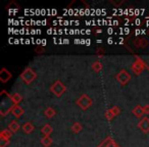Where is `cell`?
Wrapping results in <instances>:
<instances>
[{"label":"cell","instance_id":"obj_44","mask_svg":"<svg viewBox=\"0 0 149 147\" xmlns=\"http://www.w3.org/2000/svg\"><path fill=\"white\" fill-rule=\"evenodd\" d=\"M81 44H85V45H86V40L85 39H81Z\"/></svg>","mask_w":149,"mask_h":147},{"label":"cell","instance_id":"obj_42","mask_svg":"<svg viewBox=\"0 0 149 147\" xmlns=\"http://www.w3.org/2000/svg\"><path fill=\"white\" fill-rule=\"evenodd\" d=\"M51 13H52V15H56V13H57V11H56L55 9H52V10H51Z\"/></svg>","mask_w":149,"mask_h":147},{"label":"cell","instance_id":"obj_15","mask_svg":"<svg viewBox=\"0 0 149 147\" xmlns=\"http://www.w3.org/2000/svg\"><path fill=\"white\" fill-rule=\"evenodd\" d=\"M41 143L44 145L45 147H49L52 144V139L49 136H44V138H42Z\"/></svg>","mask_w":149,"mask_h":147},{"label":"cell","instance_id":"obj_37","mask_svg":"<svg viewBox=\"0 0 149 147\" xmlns=\"http://www.w3.org/2000/svg\"><path fill=\"white\" fill-rule=\"evenodd\" d=\"M46 43H47V42H46V39H42V44H41V45L42 46H45Z\"/></svg>","mask_w":149,"mask_h":147},{"label":"cell","instance_id":"obj_43","mask_svg":"<svg viewBox=\"0 0 149 147\" xmlns=\"http://www.w3.org/2000/svg\"><path fill=\"white\" fill-rule=\"evenodd\" d=\"M19 41H21V40L15 39V44H19V43H21V42H19Z\"/></svg>","mask_w":149,"mask_h":147},{"label":"cell","instance_id":"obj_41","mask_svg":"<svg viewBox=\"0 0 149 147\" xmlns=\"http://www.w3.org/2000/svg\"><path fill=\"white\" fill-rule=\"evenodd\" d=\"M85 24H86V25H87V26H90V25H92V21H86L85 22Z\"/></svg>","mask_w":149,"mask_h":147},{"label":"cell","instance_id":"obj_26","mask_svg":"<svg viewBox=\"0 0 149 147\" xmlns=\"http://www.w3.org/2000/svg\"><path fill=\"white\" fill-rule=\"evenodd\" d=\"M141 34H142V31H141L140 29L135 30V35H136V36H139V35H141Z\"/></svg>","mask_w":149,"mask_h":147},{"label":"cell","instance_id":"obj_13","mask_svg":"<svg viewBox=\"0 0 149 147\" xmlns=\"http://www.w3.org/2000/svg\"><path fill=\"white\" fill-rule=\"evenodd\" d=\"M8 128H9V131H11V133H15L17 131H19V129L21 128V126H19V124L17 122V121H13V122L9 124Z\"/></svg>","mask_w":149,"mask_h":147},{"label":"cell","instance_id":"obj_33","mask_svg":"<svg viewBox=\"0 0 149 147\" xmlns=\"http://www.w3.org/2000/svg\"><path fill=\"white\" fill-rule=\"evenodd\" d=\"M36 44H38V45H41V44H42V40L41 39H37V40H36Z\"/></svg>","mask_w":149,"mask_h":147},{"label":"cell","instance_id":"obj_34","mask_svg":"<svg viewBox=\"0 0 149 147\" xmlns=\"http://www.w3.org/2000/svg\"><path fill=\"white\" fill-rule=\"evenodd\" d=\"M90 44H91V40H90V39H86V45L89 46Z\"/></svg>","mask_w":149,"mask_h":147},{"label":"cell","instance_id":"obj_19","mask_svg":"<svg viewBox=\"0 0 149 147\" xmlns=\"http://www.w3.org/2000/svg\"><path fill=\"white\" fill-rule=\"evenodd\" d=\"M11 136V131H8V130H3L2 132H1V134H0V137L1 138H4V139H8L10 138Z\"/></svg>","mask_w":149,"mask_h":147},{"label":"cell","instance_id":"obj_49","mask_svg":"<svg viewBox=\"0 0 149 147\" xmlns=\"http://www.w3.org/2000/svg\"><path fill=\"white\" fill-rule=\"evenodd\" d=\"M146 26L147 27H149V21H146Z\"/></svg>","mask_w":149,"mask_h":147},{"label":"cell","instance_id":"obj_45","mask_svg":"<svg viewBox=\"0 0 149 147\" xmlns=\"http://www.w3.org/2000/svg\"><path fill=\"white\" fill-rule=\"evenodd\" d=\"M62 32H64L63 30H58V35H61V34H63Z\"/></svg>","mask_w":149,"mask_h":147},{"label":"cell","instance_id":"obj_27","mask_svg":"<svg viewBox=\"0 0 149 147\" xmlns=\"http://www.w3.org/2000/svg\"><path fill=\"white\" fill-rule=\"evenodd\" d=\"M47 34L48 35H52V34H54V29H48Z\"/></svg>","mask_w":149,"mask_h":147},{"label":"cell","instance_id":"obj_32","mask_svg":"<svg viewBox=\"0 0 149 147\" xmlns=\"http://www.w3.org/2000/svg\"><path fill=\"white\" fill-rule=\"evenodd\" d=\"M31 34H32V35H35V34H38V30H31Z\"/></svg>","mask_w":149,"mask_h":147},{"label":"cell","instance_id":"obj_16","mask_svg":"<svg viewBox=\"0 0 149 147\" xmlns=\"http://www.w3.org/2000/svg\"><path fill=\"white\" fill-rule=\"evenodd\" d=\"M135 45H136L137 47H145V46L147 45V40L142 39V38L137 39V40H135Z\"/></svg>","mask_w":149,"mask_h":147},{"label":"cell","instance_id":"obj_48","mask_svg":"<svg viewBox=\"0 0 149 147\" xmlns=\"http://www.w3.org/2000/svg\"><path fill=\"white\" fill-rule=\"evenodd\" d=\"M101 32H102V31L99 29V30H97V31H96V34H101Z\"/></svg>","mask_w":149,"mask_h":147},{"label":"cell","instance_id":"obj_35","mask_svg":"<svg viewBox=\"0 0 149 147\" xmlns=\"http://www.w3.org/2000/svg\"><path fill=\"white\" fill-rule=\"evenodd\" d=\"M62 41H63V44H68V43H70V40H68V38H66V39H63Z\"/></svg>","mask_w":149,"mask_h":147},{"label":"cell","instance_id":"obj_7","mask_svg":"<svg viewBox=\"0 0 149 147\" xmlns=\"http://www.w3.org/2000/svg\"><path fill=\"white\" fill-rule=\"evenodd\" d=\"M98 147H118V144L113 141V139L111 137H107L106 139H104L100 145Z\"/></svg>","mask_w":149,"mask_h":147},{"label":"cell","instance_id":"obj_20","mask_svg":"<svg viewBox=\"0 0 149 147\" xmlns=\"http://www.w3.org/2000/svg\"><path fill=\"white\" fill-rule=\"evenodd\" d=\"M72 130L74 131V133H79L80 131H82V125L80 123H74L72 127Z\"/></svg>","mask_w":149,"mask_h":147},{"label":"cell","instance_id":"obj_10","mask_svg":"<svg viewBox=\"0 0 149 147\" xmlns=\"http://www.w3.org/2000/svg\"><path fill=\"white\" fill-rule=\"evenodd\" d=\"M11 112H13V116H15L17 118H21V116H23L24 109L19 105V104H15V105L13 106V109H11Z\"/></svg>","mask_w":149,"mask_h":147},{"label":"cell","instance_id":"obj_8","mask_svg":"<svg viewBox=\"0 0 149 147\" xmlns=\"http://www.w3.org/2000/svg\"><path fill=\"white\" fill-rule=\"evenodd\" d=\"M138 128L142 130L144 133L149 132V118H143L141 122L138 124Z\"/></svg>","mask_w":149,"mask_h":147},{"label":"cell","instance_id":"obj_24","mask_svg":"<svg viewBox=\"0 0 149 147\" xmlns=\"http://www.w3.org/2000/svg\"><path fill=\"white\" fill-rule=\"evenodd\" d=\"M143 110H144V114H149V105L147 104V105H145L144 107H143Z\"/></svg>","mask_w":149,"mask_h":147},{"label":"cell","instance_id":"obj_39","mask_svg":"<svg viewBox=\"0 0 149 147\" xmlns=\"http://www.w3.org/2000/svg\"><path fill=\"white\" fill-rule=\"evenodd\" d=\"M30 43H32V41L30 39H26L25 40V44H30Z\"/></svg>","mask_w":149,"mask_h":147},{"label":"cell","instance_id":"obj_18","mask_svg":"<svg viewBox=\"0 0 149 147\" xmlns=\"http://www.w3.org/2000/svg\"><path fill=\"white\" fill-rule=\"evenodd\" d=\"M11 98H13V102H15V104H19V102L22 101V96L21 94L19 93H13L11 94Z\"/></svg>","mask_w":149,"mask_h":147},{"label":"cell","instance_id":"obj_14","mask_svg":"<svg viewBox=\"0 0 149 147\" xmlns=\"http://www.w3.org/2000/svg\"><path fill=\"white\" fill-rule=\"evenodd\" d=\"M41 132L43 133L44 136H49V135L51 134V132H52V128H51V126H49V125H48V124H46L45 126H44L43 128H42Z\"/></svg>","mask_w":149,"mask_h":147},{"label":"cell","instance_id":"obj_28","mask_svg":"<svg viewBox=\"0 0 149 147\" xmlns=\"http://www.w3.org/2000/svg\"><path fill=\"white\" fill-rule=\"evenodd\" d=\"M135 25H136V26H140L141 25V20L140 19H136V21H135Z\"/></svg>","mask_w":149,"mask_h":147},{"label":"cell","instance_id":"obj_11","mask_svg":"<svg viewBox=\"0 0 149 147\" xmlns=\"http://www.w3.org/2000/svg\"><path fill=\"white\" fill-rule=\"evenodd\" d=\"M22 129H23V131L25 133H27V134H30V133H32L34 131V126H33V124H32V123L28 122V123H26V124L23 125Z\"/></svg>","mask_w":149,"mask_h":147},{"label":"cell","instance_id":"obj_22","mask_svg":"<svg viewBox=\"0 0 149 147\" xmlns=\"http://www.w3.org/2000/svg\"><path fill=\"white\" fill-rule=\"evenodd\" d=\"M110 110V112H111V114L113 116H118V114H120V108L118 107V106H114V107H112L111 109H109Z\"/></svg>","mask_w":149,"mask_h":147},{"label":"cell","instance_id":"obj_21","mask_svg":"<svg viewBox=\"0 0 149 147\" xmlns=\"http://www.w3.org/2000/svg\"><path fill=\"white\" fill-rule=\"evenodd\" d=\"M8 144H9L8 139H4V138H1V137H0V147H5Z\"/></svg>","mask_w":149,"mask_h":147},{"label":"cell","instance_id":"obj_17","mask_svg":"<svg viewBox=\"0 0 149 147\" xmlns=\"http://www.w3.org/2000/svg\"><path fill=\"white\" fill-rule=\"evenodd\" d=\"M45 116H47V118H53L54 116H55V110L53 109L52 107H48L45 109Z\"/></svg>","mask_w":149,"mask_h":147},{"label":"cell","instance_id":"obj_2","mask_svg":"<svg viewBox=\"0 0 149 147\" xmlns=\"http://www.w3.org/2000/svg\"><path fill=\"white\" fill-rule=\"evenodd\" d=\"M36 77H37V74H36V72L30 68H26V70L22 72V75H21V78L23 79V81L26 82L27 84L32 83V82L36 79Z\"/></svg>","mask_w":149,"mask_h":147},{"label":"cell","instance_id":"obj_50","mask_svg":"<svg viewBox=\"0 0 149 147\" xmlns=\"http://www.w3.org/2000/svg\"><path fill=\"white\" fill-rule=\"evenodd\" d=\"M147 34H148V35H149V30H147Z\"/></svg>","mask_w":149,"mask_h":147},{"label":"cell","instance_id":"obj_9","mask_svg":"<svg viewBox=\"0 0 149 147\" xmlns=\"http://www.w3.org/2000/svg\"><path fill=\"white\" fill-rule=\"evenodd\" d=\"M10 78H11L10 72H8L6 68H2V70H0V81L2 82V83H6Z\"/></svg>","mask_w":149,"mask_h":147},{"label":"cell","instance_id":"obj_3","mask_svg":"<svg viewBox=\"0 0 149 147\" xmlns=\"http://www.w3.org/2000/svg\"><path fill=\"white\" fill-rule=\"evenodd\" d=\"M50 90H51V92L54 95H56L57 97H60L65 92L66 87L60 81H56L52 84V86L50 87Z\"/></svg>","mask_w":149,"mask_h":147},{"label":"cell","instance_id":"obj_5","mask_svg":"<svg viewBox=\"0 0 149 147\" xmlns=\"http://www.w3.org/2000/svg\"><path fill=\"white\" fill-rule=\"evenodd\" d=\"M116 80H118L122 85H126V84L131 80V75L127 72L126 70H123L116 75Z\"/></svg>","mask_w":149,"mask_h":147},{"label":"cell","instance_id":"obj_23","mask_svg":"<svg viewBox=\"0 0 149 147\" xmlns=\"http://www.w3.org/2000/svg\"><path fill=\"white\" fill-rule=\"evenodd\" d=\"M101 68H102V64L100 63V62H95V63L93 64V70H95L96 72L100 70Z\"/></svg>","mask_w":149,"mask_h":147},{"label":"cell","instance_id":"obj_47","mask_svg":"<svg viewBox=\"0 0 149 147\" xmlns=\"http://www.w3.org/2000/svg\"><path fill=\"white\" fill-rule=\"evenodd\" d=\"M96 42H97V44H98V43L100 44V43H102V40H101V39H98V40H96Z\"/></svg>","mask_w":149,"mask_h":147},{"label":"cell","instance_id":"obj_31","mask_svg":"<svg viewBox=\"0 0 149 147\" xmlns=\"http://www.w3.org/2000/svg\"><path fill=\"white\" fill-rule=\"evenodd\" d=\"M118 21L113 20V21H112V26H118Z\"/></svg>","mask_w":149,"mask_h":147},{"label":"cell","instance_id":"obj_40","mask_svg":"<svg viewBox=\"0 0 149 147\" xmlns=\"http://www.w3.org/2000/svg\"><path fill=\"white\" fill-rule=\"evenodd\" d=\"M97 53H103V50H102V48H98V49H97Z\"/></svg>","mask_w":149,"mask_h":147},{"label":"cell","instance_id":"obj_25","mask_svg":"<svg viewBox=\"0 0 149 147\" xmlns=\"http://www.w3.org/2000/svg\"><path fill=\"white\" fill-rule=\"evenodd\" d=\"M113 33H114V30L112 29L111 27L108 28V29H107V34H108V35H111V34H113Z\"/></svg>","mask_w":149,"mask_h":147},{"label":"cell","instance_id":"obj_46","mask_svg":"<svg viewBox=\"0 0 149 147\" xmlns=\"http://www.w3.org/2000/svg\"><path fill=\"white\" fill-rule=\"evenodd\" d=\"M86 34H87V35H90V34H91V31H90V30H86Z\"/></svg>","mask_w":149,"mask_h":147},{"label":"cell","instance_id":"obj_6","mask_svg":"<svg viewBox=\"0 0 149 147\" xmlns=\"http://www.w3.org/2000/svg\"><path fill=\"white\" fill-rule=\"evenodd\" d=\"M143 68H144V63H143V61L141 59H138V58H137L136 61H135L132 65L133 72H134L135 74H137V75H139V74L143 70Z\"/></svg>","mask_w":149,"mask_h":147},{"label":"cell","instance_id":"obj_36","mask_svg":"<svg viewBox=\"0 0 149 147\" xmlns=\"http://www.w3.org/2000/svg\"><path fill=\"white\" fill-rule=\"evenodd\" d=\"M74 44H81V40H80V39H74Z\"/></svg>","mask_w":149,"mask_h":147},{"label":"cell","instance_id":"obj_38","mask_svg":"<svg viewBox=\"0 0 149 147\" xmlns=\"http://www.w3.org/2000/svg\"><path fill=\"white\" fill-rule=\"evenodd\" d=\"M46 24H47V21H46V20H43V21H41V25L42 26H45Z\"/></svg>","mask_w":149,"mask_h":147},{"label":"cell","instance_id":"obj_30","mask_svg":"<svg viewBox=\"0 0 149 147\" xmlns=\"http://www.w3.org/2000/svg\"><path fill=\"white\" fill-rule=\"evenodd\" d=\"M107 43H108V44H112V43H113V39H112L111 37H109V38L107 39Z\"/></svg>","mask_w":149,"mask_h":147},{"label":"cell","instance_id":"obj_12","mask_svg":"<svg viewBox=\"0 0 149 147\" xmlns=\"http://www.w3.org/2000/svg\"><path fill=\"white\" fill-rule=\"evenodd\" d=\"M133 114L137 116V118H142L144 114V110H143V107L141 105H137L136 107L133 109Z\"/></svg>","mask_w":149,"mask_h":147},{"label":"cell","instance_id":"obj_4","mask_svg":"<svg viewBox=\"0 0 149 147\" xmlns=\"http://www.w3.org/2000/svg\"><path fill=\"white\" fill-rule=\"evenodd\" d=\"M92 103H93L92 99L88 95H86V94H83V95L77 100V104L84 110L88 109V108L92 105Z\"/></svg>","mask_w":149,"mask_h":147},{"label":"cell","instance_id":"obj_29","mask_svg":"<svg viewBox=\"0 0 149 147\" xmlns=\"http://www.w3.org/2000/svg\"><path fill=\"white\" fill-rule=\"evenodd\" d=\"M124 33H125V34H127V35H128V34L130 33V29H129L128 27L124 28Z\"/></svg>","mask_w":149,"mask_h":147},{"label":"cell","instance_id":"obj_1","mask_svg":"<svg viewBox=\"0 0 149 147\" xmlns=\"http://www.w3.org/2000/svg\"><path fill=\"white\" fill-rule=\"evenodd\" d=\"M15 105V104L13 102V98H11V95H9L8 93H6V97L1 96V103H0V114H1V116H6V114L11 111Z\"/></svg>","mask_w":149,"mask_h":147}]
</instances>
